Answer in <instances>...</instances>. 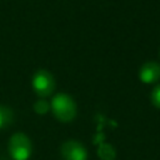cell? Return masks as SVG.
I'll use <instances>...</instances> for the list:
<instances>
[{"label":"cell","instance_id":"6da1fadb","mask_svg":"<svg viewBox=\"0 0 160 160\" xmlns=\"http://www.w3.org/2000/svg\"><path fill=\"white\" fill-rule=\"evenodd\" d=\"M52 114L61 122H69L76 116V104L68 94L60 92L55 95L50 102Z\"/></svg>","mask_w":160,"mask_h":160},{"label":"cell","instance_id":"7a4b0ae2","mask_svg":"<svg viewBox=\"0 0 160 160\" xmlns=\"http://www.w3.org/2000/svg\"><path fill=\"white\" fill-rule=\"evenodd\" d=\"M9 152L14 160H28L31 155V141L24 132H16L10 138Z\"/></svg>","mask_w":160,"mask_h":160},{"label":"cell","instance_id":"3957f363","mask_svg":"<svg viewBox=\"0 0 160 160\" xmlns=\"http://www.w3.org/2000/svg\"><path fill=\"white\" fill-rule=\"evenodd\" d=\"M31 85L34 91L40 98H46L51 95L55 89V79L51 72L46 70H38L32 76Z\"/></svg>","mask_w":160,"mask_h":160},{"label":"cell","instance_id":"277c9868","mask_svg":"<svg viewBox=\"0 0 160 160\" xmlns=\"http://www.w3.org/2000/svg\"><path fill=\"white\" fill-rule=\"evenodd\" d=\"M60 154L64 160H86L88 152L84 145L76 140H68L61 145Z\"/></svg>","mask_w":160,"mask_h":160},{"label":"cell","instance_id":"5b68a950","mask_svg":"<svg viewBox=\"0 0 160 160\" xmlns=\"http://www.w3.org/2000/svg\"><path fill=\"white\" fill-rule=\"evenodd\" d=\"M139 76L140 80L145 84H151L158 81L160 79V65L154 61L145 62L140 69Z\"/></svg>","mask_w":160,"mask_h":160},{"label":"cell","instance_id":"8992f818","mask_svg":"<svg viewBox=\"0 0 160 160\" xmlns=\"http://www.w3.org/2000/svg\"><path fill=\"white\" fill-rule=\"evenodd\" d=\"M98 155L100 160H115L116 158V151L110 144H100L98 148Z\"/></svg>","mask_w":160,"mask_h":160},{"label":"cell","instance_id":"52a82bcc","mask_svg":"<svg viewBox=\"0 0 160 160\" xmlns=\"http://www.w3.org/2000/svg\"><path fill=\"white\" fill-rule=\"evenodd\" d=\"M14 120L12 110L5 105H0V129L9 126Z\"/></svg>","mask_w":160,"mask_h":160},{"label":"cell","instance_id":"ba28073f","mask_svg":"<svg viewBox=\"0 0 160 160\" xmlns=\"http://www.w3.org/2000/svg\"><path fill=\"white\" fill-rule=\"evenodd\" d=\"M51 109V105L49 101L44 100V99H40L38 100L35 104H34V110L38 115H45L49 112V110Z\"/></svg>","mask_w":160,"mask_h":160},{"label":"cell","instance_id":"9c48e42d","mask_svg":"<svg viewBox=\"0 0 160 160\" xmlns=\"http://www.w3.org/2000/svg\"><path fill=\"white\" fill-rule=\"evenodd\" d=\"M151 101L155 106L160 108V85H158L151 92Z\"/></svg>","mask_w":160,"mask_h":160}]
</instances>
